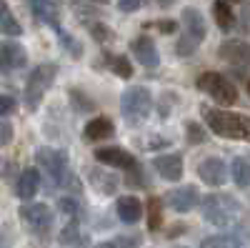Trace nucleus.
Returning a JSON list of instances; mask_svg holds the SVG:
<instances>
[{"label":"nucleus","instance_id":"nucleus-9","mask_svg":"<svg viewBox=\"0 0 250 248\" xmlns=\"http://www.w3.org/2000/svg\"><path fill=\"white\" fill-rule=\"evenodd\" d=\"M218 55L235 68L250 70V43H245V40H225L218 48Z\"/></svg>","mask_w":250,"mask_h":248},{"label":"nucleus","instance_id":"nucleus-14","mask_svg":"<svg viewBox=\"0 0 250 248\" xmlns=\"http://www.w3.org/2000/svg\"><path fill=\"white\" fill-rule=\"evenodd\" d=\"M95 158L98 163L103 165H110V168H123V171H130L135 168V158L128 153V151H123V148H98L95 151Z\"/></svg>","mask_w":250,"mask_h":248},{"label":"nucleus","instance_id":"nucleus-4","mask_svg":"<svg viewBox=\"0 0 250 248\" xmlns=\"http://www.w3.org/2000/svg\"><path fill=\"white\" fill-rule=\"evenodd\" d=\"M58 75V66L55 63H43L30 70L28 80H25V108L28 111H38V106L43 103L48 88L53 86V80Z\"/></svg>","mask_w":250,"mask_h":248},{"label":"nucleus","instance_id":"nucleus-26","mask_svg":"<svg viewBox=\"0 0 250 248\" xmlns=\"http://www.w3.org/2000/svg\"><path fill=\"white\" fill-rule=\"evenodd\" d=\"M163 203L160 198H148V228L150 231H158L160 223H163Z\"/></svg>","mask_w":250,"mask_h":248},{"label":"nucleus","instance_id":"nucleus-5","mask_svg":"<svg viewBox=\"0 0 250 248\" xmlns=\"http://www.w3.org/2000/svg\"><path fill=\"white\" fill-rule=\"evenodd\" d=\"M40 171L45 173L50 185H68L70 173H68V153L58 148H38L35 153Z\"/></svg>","mask_w":250,"mask_h":248},{"label":"nucleus","instance_id":"nucleus-16","mask_svg":"<svg viewBox=\"0 0 250 248\" xmlns=\"http://www.w3.org/2000/svg\"><path fill=\"white\" fill-rule=\"evenodd\" d=\"M153 168H155L158 176L165 178V180H180V176H183V156H180V153L158 156V158L153 160Z\"/></svg>","mask_w":250,"mask_h":248},{"label":"nucleus","instance_id":"nucleus-12","mask_svg":"<svg viewBox=\"0 0 250 248\" xmlns=\"http://www.w3.org/2000/svg\"><path fill=\"white\" fill-rule=\"evenodd\" d=\"M198 176H200L203 183L218 188V185H223L228 180V165L220 158H203L198 163Z\"/></svg>","mask_w":250,"mask_h":248},{"label":"nucleus","instance_id":"nucleus-36","mask_svg":"<svg viewBox=\"0 0 250 248\" xmlns=\"http://www.w3.org/2000/svg\"><path fill=\"white\" fill-rule=\"evenodd\" d=\"M143 5V0H118V8L123 10V13H133V10H138Z\"/></svg>","mask_w":250,"mask_h":248},{"label":"nucleus","instance_id":"nucleus-24","mask_svg":"<svg viewBox=\"0 0 250 248\" xmlns=\"http://www.w3.org/2000/svg\"><path fill=\"white\" fill-rule=\"evenodd\" d=\"M240 246H243V238L240 236L225 233V236H210V238H205L200 248H240Z\"/></svg>","mask_w":250,"mask_h":248},{"label":"nucleus","instance_id":"nucleus-20","mask_svg":"<svg viewBox=\"0 0 250 248\" xmlns=\"http://www.w3.org/2000/svg\"><path fill=\"white\" fill-rule=\"evenodd\" d=\"M88 180L95 185V188L100 191V193H115V188H118V178L115 176H110V173H103L100 168H90L88 171Z\"/></svg>","mask_w":250,"mask_h":248},{"label":"nucleus","instance_id":"nucleus-42","mask_svg":"<svg viewBox=\"0 0 250 248\" xmlns=\"http://www.w3.org/2000/svg\"><path fill=\"white\" fill-rule=\"evenodd\" d=\"M233 3H240V0H233Z\"/></svg>","mask_w":250,"mask_h":248},{"label":"nucleus","instance_id":"nucleus-21","mask_svg":"<svg viewBox=\"0 0 250 248\" xmlns=\"http://www.w3.org/2000/svg\"><path fill=\"white\" fill-rule=\"evenodd\" d=\"M213 15H215V23L220 30H230L235 25V15L228 5V0H215L213 3Z\"/></svg>","mask_w":250,"mask_h":248},{"label":"nucleus","instance_id":"nucleus-25","mask_svg":"<svg viewBox=\"0 0 250 248\" xmlns=\"http://www.w3.org/2000/svg\"><path fill=\"white\" fill-rule=\"evenodd\" d=\"M108 63L118 78H133V66H130L128 55H113V58H108Z\"/></svg>","mask_w":250,"mask_h":248},{"label":"nucleus","instance_id":"nucleus-28","mask_svg":"<svg viewBox=\"0 0 250 248\" xmlns=\"http://www.w3.org/2000/svg\"><path fill=\"white\" fill-rule=\"evenodd\" d=\"M70 100H73L75 111H80V113H85V111H95V103H93L88 95H83L80 90H70Z\"/></svg>","mask_w":250,"mask_h":248},{"label":"nucleus","instance_id":"nucleus-7","mask_svg":"<svg viewBox=\"0 0 250 248\" xmlns=\"http://www.w3.org/2000/svg\"><path fill=\"white\" fill-rule=\"evenodd\" d=\"M20 221L25 223L28 231L45 233L53 225V211L45 203H25V205H20Z\"/></svg>","mask_w":250,"mask_h":248},{"label":"nucleus","instance_id":"nucleus-1","mask_svg":"<svg viewBox=\"0 0 250 248\" xmlns=\"http://www.w3.org/2000/svg\"><path fill=\"white\" fill-rule=\"evenodd\" d=\"M208 128L220 138H230V140H248L250 143V118L240 113H228L220 108H200Z\"/></svg>","mask_w":250,"mask_h":248},{"label":"nucleus","instance_id":"nucleus-10","mask_svg":"<svg viewBox=\"0 0 250 248\" xmlns=\"http://www.w3.org/2000/svg\"><path fill=\"white\" fill-rule=\"evenodd\" d=\"M165 201H168V205L175 213H188L200 203V193H198L195 185H180V188L170 191Z\"/></svg>","mask_w":250,"mask_h":248},{"label":"nucleus","instance_id":"nucleus-17","mask_svg":"<svg viewBox=\"0 0 250 248\" xmlns=\"http://www.w3.org/2000/svg\"><path fill=\"white\" fill-rule=\"evenodd\" d=\"M115 211H118V218L123 223H138L143 218V203L135 196H123L115 203Z\"/></svg>","mask_w":250,"mask_h":248},{"label":"nucleus","instance_id":"nucleus-8","mask_svg":"<svg viewBox=\"0 0 250 248\" xmlns=\"http://www.w3.org/2000/svg\"><path fill=\"white\" fill-rule=\"evenodd\" d=\"M25 63H28V55L20 43L8 40V43L0 45V75H10L15 70H23Z\"/></svg>","mask_w":250,"mask_h":248},{"label":"nucleus","instance_id":"nucleus-39","mask_svg":"<svg viewBox=\"0 0 250 248\" xmlns=\"http://www.w3.org/2000/svg\"><path fill=\"white\" fill-rule=\"evenodd\" d=\"M158 3H160V5L165 8V5H173V3H175V0H158Z\"/></svg>","mask_w":250,"mask_h":248},{"label":"nucleus","instance_id":"nucleus-23","mask_svg":"<svg viewBox=\"0 0 250 248\" xmlns=\"http://www.w3.org/2000/svg\"><path fill=\"white\" fill-rule=\"evenodd\" d=\"M230 176H233V180H235L238 188H248V185H250V160L235 158V160L230 163Z\"/></svg>","mask_w":250,"mask_h":248},{"label":"nucleus","instance_id":"nucleus-19","mask_svg":"<svg viewBox=\"0 0 250 248\" xmlns=\"http://www.w3.org/2000/svg\"><path fill=\"white\" fill-rule=\"evenodd\" d=\"M113 133H115L113 120H110V118L98 115V118L88 120L85 131H83V138H85V140H103V138H110Z\"/></svg>","mask_w":250,"mask_h":248},{"label":"nucleus","instance_id":"nucleus-2","mask_svg":"<svg viewBox=\"0 0 250 248\" xmlns=\"http://www.w3.org/2000/svg\"><path fill=\"white\" fill-rule=\"evenodd\" d=\"M240 216V203L233 196H225V193H213V196H205L203 201V218L213 225H230L235 223Z\"/></svg>","mask_w":250,"mask_h":248},{"label":"nucleus","instance_id":"nucleus-15","mask_svg":"<svg viewBox=\"0 0 250 248\" xmlns=\"http://www.w3.org/2000/svg\"><path fill=\"white\" fill-rule=\"evenodd\" d=\"M180 20H183V35L193 38L195 43H203L208 28H205V18L200 15V10H195V8H185V10L180 13Z\"/></svg>","mask_w":250,"mask_h":248},{"label":"nucleus","instance_id":"nucleus-30","mask_svg":"<svg viewBox=\"0 0 250 248\" xmlns=\"http://www.w3.org/2000/svg\"><path fill=\"white\" fill-rule=\"evenodd\" d=\"M58 208L65 213V216L75 218V216H78V201L70 198V196H65V198H60V201H58Z\"/></svg>","mask_w":250,"mask_h":248},{"label":"nucleus","instance_id":"nucleus-34","mask_svg":"<svg viewBox=\"0 0 250 248\" xmlns=\"http://www.w3.org/2000/svg\"><path fill=\"white\" fill-rule=\"evenodd\" d=\"M115 246L118 248H138L140 246V236H130V238L120 236V238H115Z\"/></svg>","mask_w":250,"mask_h":248},{"label":"nucleus","instance_id":"nucleus-6","mask_svg":"<svg viewBox=\"0 0 250 248\" xmlns=\"http://www.w3.org/2000/svg\"><path fill=\"white\" fill-rule=\"evenodd\" d=\"M198 88L203 93H208L215 103H220V106H233V103H238V90L230 80H228L225 75L220 73H203L198 78Z\"/></svg>","mask_w":250,"mask_h":248},{"label":"nucleus","instance_id":"nucleus-3","mask_svg":"<svg viewBox=\"0 0 250 248\" xmlns=\"http://www.w3.org/2000/svg\"><path fill=\"white\" fill-rule=\"evenodd\" d=\"M153 108V98H150V90L143 88V86H133L128 88L123 95H120V113L125 118L128 126H138L148 118Z\"/></svg>","mask_w":250,"mask_h":248},{"label":"nucleus","instance_id":"nucleus-32","mask_svg":"<svg viewBox=\"0 0 250 248\" xmlns=\"http://www.w3.org/2000/svg\"><path fill=\"white\" fill-rule=\"evenodd\" d=\"M13 140V123L0 118V146H8Z\"/></svg>","mask_w":250,"mask_h":248},{"label":"nucleus","instance_id":"nucleus-11","mask_svg":"<svg viewBox=\"0 0 250 248\" xmlns=\"http://www.w3.org/2000/svg\"><path fill=\"white\" fill-rule=\"evenodd\" d=\"M30 8L40 23H45L55 30H60V13H62V0H30Z\"/></svg>","mask_w":250,"mask_h":248},{"label":"nucleus","instance_id":"nucleus-31","mask_svg":"<svg viewBox=\"0 0 250 248\" xmlns=\"http://www.w3.org/2000/svg\"><path fill=\"white\" fill-rule=\"evenodd\" d=\"M15 108H18V100H15L13 95L0 93V118H3V115H10V113H15Z\"/></svg>","mask_w":250,"mask_h":248},{"label":"nucleus","instance_id":"nucleus-41","mask_svg":"<svg viewBox=\"0 0 250 248\" xmlns=\"http://www.w3.org/2000/svg\"><path fill=\"white\" fill-rule=\"evenodd\" d=\"M248 95H250V80H248Z\"/></svg>","mask_w":250,"mask_h":248},{"label":"nucleus","instance_id":"nucleus-33","mask_svg":"<svg viewBox=\"0 0 250 248\" xmlns=\"http://www.w3.org/2000/svg\"><path fill=\"white\" fill-rule=\"evenodd\" d=\"M90 30H93V38L98 40V43H105V40L113 35V33H110V28H105L103 23H93V25H90Z\"/></svg>","mask_w":250,"mask_h":248},{"label":"nucleus","instance_id":"nucleus-35","mask_svg":"<svg viewBox=\"0 0 250 248\" xmlns=\"http://www.w3.org/2000/svg\"><path fill=\"white\" fill-rule=\"evenodd\" d=\"M170 140H165V138H148V140H138V146L140 148H163V146H168Z\"/></svg>","mask_w":250,"mask_h":248},{"label":"nucleus","instance_id":"nucleus-37","mask_svg":"<svg viewBox=\"0 0 250 248\" xmlns=\"http://www.w3.org/2000/svg\"><path fill=\"white\" fill-rule=\"evenodd\" d=\"M148 28H158V30H163V33H173V30L178 28V23H175V20H160V23L148 25Z\"/></svg>","mask_w":250,"mask_h":248},{"label":"nucleus","instance_id":"nucleus-13","mask_svg":"<svg viewBox=\"0 0 250 248\" xmlns=\"http://www.w3.org/2000/svg\"><path fill=\"white\" fill-rule=\"evenodd\" d=\"M133 55L138 58V63L145 68H155L160 63V55H158V45L150 35H140L133 40Z\"/></svg>","mask_w":250,"mask_h":248},{"label":"nucleus","instance_id":"nucleus-29","mask_svg":"<svg viewBox=\"0 0 250 248\" xmlns=\"http://www.w3.org/2000/svg\"><path fill=\"white\" fill-rule=\"evenodd\" d=\"M185 140L193 143V146H198V143L205 140V131L198 126V123H185Z\"/></svg>","mask_w":250,"mask_h":248},{"label":"nucleus","instance_id":"nucleus-22","mask_svg":"<svg viewBox=\"0 0 250 248\" xmlns=\"http://www.w3.org/2000/svg\"><path fill=\"white\" fill-rule=\"evenodd\" d=\"M0 30L8 33V35H20V33H23V28H20V23L15 20V15L8 8L5 0H0Z\"/></svg>","mask_w":250,"mask_h":248},{"label":"nucleus","instance_id":"nucleus-27","mask_svg":"<svg viewBox=\"0 0 250 248\" xmlns=\"http://www.w3.org/2000/svg\"><path fill=\"white\" fill-rule=\"evenodd\" d=\"M58 241H60L62 246H73V243L80 241V231H78V221H75V218L60 231V238H58Z\"/></svg>","mask_w":250,"mask_h":248},{"label":"nucleus","instance_id":"nucleus-40","mask_svg":"<svg viewBox=\"0 0 250 248\" xmlns=\"http://www.w3.org/2000/svg\"><path fill=\"white\" fill-rule=\"evenodd\" d=\"M93 3H100L103 5V3H108V0H93Z\"/></svg>","mask_w":250,"mask_h":248},{"label":"nucleus","instance_id":"nucleus-18","mask_svg":"<svg viewBox=\"0 0 250 248\" xmlns=\"http://www.w3.org/2000/svg\"><path fill=\"white\" fill-rule=\"evenodd\" d=\"M38 188H40V171H38V168H28V171L20 173L18 188H15L20 201H30V198L38 193Z\"/></svg>","mask_w":250,"mask_h":248},{"label":"nucleus","instance_id":"nucleus-38","mask_svg":"<svg viewBox=\"0 0 250 248\" xmlns=\"http://www.w3.org/2000/svg\"><path fill=\"white\" fill-rule=\"evenodd\" d=\"M95 248H118V246H115V241H105V243H98Z\"/></svg>","mask_w":250,"mask_h":248}]
</instances>
